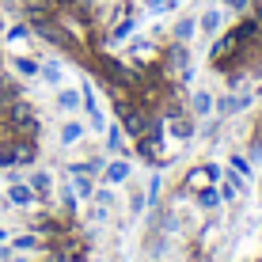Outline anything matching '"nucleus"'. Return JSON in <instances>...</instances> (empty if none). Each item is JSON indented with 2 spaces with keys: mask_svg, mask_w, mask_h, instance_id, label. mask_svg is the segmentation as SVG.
<instances>
[{
  "mask_svg": "<svg viewBox=\"0 0 262 262\" xmlns=\"http://www.w3.org/2000/svg\"><path fill=\"white\" fill-rule=\"evenodd\" d=\"M224 4H228V8H232V12H243V8H247V4H251V0H224Z\"/></svg>",
  "mask_w": 262,
  "mask_h": 262,
  "instance_id": "nucleus-21",
  "label": "nucleus"
},
{
  "mask_svg": "<svg viewBox=\"0 0 262 262\" xmlns=\"http://www.w3.org/2000/svg\"><path fill=\"white\" fill-rule=\"evenodd\" d=\"M84 137V122H65L61 125V144H76Z\"/></svg>",
  "mask_w": 262,
  "mask_h": 262,
  "instance_id": "nucleus-5",
  "label": "nucleus"
},
{
  "mask_svg": "<svg viewBox=\"0 0 262 262\" xmlns=\"http://www.w3.org/2000/svg\"><path fill=\"white\" fill-rule=\"evenodd\" d=\"M236 194H239V179H236V175H232V179H228V183H224V198H236Z\"/></svg>",
  "mask_w": 262,
  "mask_h": 262,
  "instance_id": "nucleus-18",
  "label": "nucleus"
},
{
  "mask_svg": "<svg viewBox=\"0 0 262 262\" xmlns=\"http://www.w3.org/2000/svg\"><path fill=\"white\" fill-rule=\"evenodd\" d=\"M171 133H175L179 141H186V137H190V133H194V125L186 122V118H171Z\"/></svg>",
  "mask_w": 262,
  "mask_h": 262,
  "instance_id": "nucleus-9",
  "label": "nucleus"
},
{
  "mask_svg": "<svg viewBox=\"0 0 262 262\" xmlns=\"http://www.w3.org/2000/svg\"><path fill=\"white\" fill-rule=\"evenodd\" d=\"M133 27H137V23H133V15H125V19H122V23H118V27H114V31H111V38H114V42H122L125 34L133 31Z\"/></svg>",
  "mask_w": 262,
  "mask_h": 262,
  "instance_id": "nucleus-11",
  "label": "nucleus"
},
{
  "mask_svg": "<svg viewBox=\"0 0 262 262\" xmlns=\"http://www.w3.org/2000/svg\"><path fill=\"white\" fill-rule=\"evenodd\" d=\"M106 148H111V152H122V148H125V141H122V129H118V125H114V129H106Z\"/></svg>",
  "mask_w": 262,
  "mask_h": 262,
  "instance_id": "nucleus-10",
  "label": "nucleus"
},
{
  "mask_svg": "<svg viewBox=\"0 0 262 262\" xmlns=\"http://www.w3.org/2000/svg\"><path fill=\"white\" fill-rule=\"evenodd\" d=\"M194 27H198V19H190V15H186V19H179V23H175V42H190V38H194Z\"/></svg>",
  "mask_w": 262,
  "mask_h": 262,
  "instance_id": "nucleus-8",
  "label": "nucleus"
},
{
  "mask_svg": "<svg viewBox=\"0 0 262 262\" xmlns=\"http://www.w3.org/2000/svg\"><path fill=\"white\" fill-rule=\"evenodd\" d=\"M198 202H202V205H205V209H213V205H216V202H221V194H216V190H213V186H205V190H202V194H198Z\"/></svg>",
  "mask_w": 262,
  "mask_h": 262,
  "instance_id": "nucleus-16",
  "label": "nucleus"
},
{
  "mask_svg": "<svg viewBox=\"0 0 262 262\" xmlns=\"http://www.w3.org/2000/svg\"><path fill=\"white\" fill-rule=\"evenodd\" d=\"M80 103H84V95H80V92H72V88H65V92L57 95V106H61V111H76Z\"/></svg>",
  "mask_w": 262,
  "mask_h": 262,
  "instance_id": "nucleus-6",
  "label": "nucleus"
},
{
  "mask_svg": "<svg viewBox=\"0 0 262 262\" xmlns=\"http://www.w3.org/2000/svg\"><path fill=\"white\" fill-rule=\"evenodd\" d=\"M125 179H129V164H125V160H118V164H111V167L103 171V183H111V186L125 183Z\"/></svg>",
  "mask_w": 262,
  "mask_h": 262,
  "instance_id": "nucleus-2",
  "label": "nucleus"
},
{
  "mask_svg": "<svg viewBox=\"0 0 262 262\" xmlns=\"http://www.w3.org/2000/svg\"><path fill=\"white\" fill-rule=\"evenodd\" d=\"M144 8H148V12H164L167 0H144Z\"/></svg>",
  "mask_w": 262,
  "mask_h": 262,
  "instance_id": "nucleus-20",
  "label": "nucleus"
},
{
  "mask_svg": "<svg viewBox=\"0 0 262 262\" xmlns=\"http://www.w3.org/2000/svg\"><path fill=\"white\" fill-rule=\"evenodd\" d=\"M8 202L31 205V202H34V190H31V186H23V183H12V190H8Z\"/></svg>",
  "mask_w": 262,
  "mask_h": 262,
  "instance_id": "nucleus-4",
  "label": "nucleus"
},
{
  "mask_svg": "<svg viewBox=\"0 0 262 262\" xmlns=\"http://www.w3.org/2000/svg\"><path fill=\"white\" fill-rule=\"evenodd\" d=\"M232 171H236V175H247V160H243V156H232Z\"/></svg>",
  "mask_w": 262,
  "mask_h": 262,
  "instance_id": "nucleus-19",
  "label": "nucleus"
},
{
  "mask_svg": "<svg viewBox=\"0 0 262 262\" xmlns=\"http://www.w3.org/2000/svg\"><path fill=\"white\" fill-rule=\"evenodd\" d=\"M72 190H76L80 198H92V179H88L84 171H76V186H72Z\"/></svg>",
  "mask_w": 262,
  "mask_h": 262,
  "instance_id": "nucleus-13",
  "label": "nucleus"
},
{
  "mask_svg": "<svg viewBox=\"0 0 262 262\" xmlns=\"http://www.w3.org/2000/svg\"><path fill=\"white\" fill-rule=\"evenodd\" d=\"M216 27H221V12H213V8H209V12L202 15V31H205V34H213Z\"/></svg>",
  "mask_w": 262,
  "mask_h": 262,
  "instance_id": "nucleus-12",
  "label": "nucleus"
},
{
  "mask_svg": "<svg viewBox=\"0 0 262 262\" xmlns=\"http://www.w3.org/2000/svg\"><path fill=\"white\" fill-rule=\"evenodd\" d=\"M190 106H194V114H198V118H205V114H213V95H209V92H198Z\"/></svg>",
  "mask_w": 262,
  "mask_h": 262,
  "instance_id": "nucleus-7",
  "label": "nucleus"
},
{
  "mask_svg": "<svg viewBox=\"0 0 262 262\" xmlns=\"http://www.w3.org/2000/svg\"><path fill=\"white\" fill-rule=\"evenodd\" d=\"M38 76L46 80V84H61V69H57V65H42Z\"/></svg>",
  "mask_w": 262,
  "mask_h": 262,
  "instance_id": "nucleus-15",
  "label": "nucleus"
},
{
  "mask_svg": "<svg viewBox=\"0 0 262 262\" xmlns=\"http://www.w3.org/2000/svg\"><path fill=\"white\" fill-rule=\"evenodd\" d=\"M0 239H4V232H0ZM4 255H8V251H4V247H0V258H4Z\"/></svg>",
  "mask_w": 262,
  "mask_h": 262,
  "instance_id": "nucleus-22",
  "label": "nucleus"
},
{
  "mask_svg": "<svg viewBox=\"0 0 262 262\" xmlns=\"http://www.w3.org/2000/svg\"><path fill=\"white\" fill-rule=\"evenodd\" d=\"M114 114L122 118V129L129 133V137H141V133H144V125H148V122H144V114H141L133 103H125L122 95H114Z\"/></svg>",
  "mask_w": 262,
  "mask_h": 262,
  "instance_id": "nucleus-1",
  "label": "nucleus"
},
{
  "mask_svg": "<svg viewBox=\"0 0 262 262\" xmlns=\"http://www.w3.org/2000/svg\"><path fill=\"white\" fill-rule=\"evenodd\" d=\"M12 69L15 72H19V76H27V80H31V76H38V61H34V57H12Z\"/></svg>",
  "mask_w": 262,
  "mask_h": 262,
  "instance_id": "nucleus-3",
  "label": "nucleus"
},
{
  "mask_svg": "<svg viewBox=\"0 0 262 262\" xmlns=\"http://www.w3.org/2000/svg\"><path fill=\"white\" fill-rule=\"evenodd\" d=\"M31 190L34 194H50V175H46V171H38V175L31 179Z\"/></svg>",
  "mask_w": 262,
  "mask_h": 262,
  "instance_id": "nucleus-14",
  "label": "nucleus"
},
{
  "mask_svg": "<svg viewBox=\"0 0 262 262\" xmlns=\"http://www.w3.org/2000/svg\"><path fill=\"white\" fill-rule=\"evenodd\" d=\"M15 247H19V251H31V247H38V236H31V232H27V236H15Z\"/></svg>",
  "mask_w": 262,
  "mask_h": 262,
  "instance_id": "nucleus-17",
  "label": "nucleus"
}]
</instances>
